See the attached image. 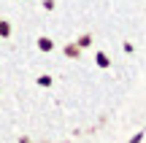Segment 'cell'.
I'll return each instance as SVG.
<instances>
[{"instance_id": "obj_1", "label": "cell", "mask_w": 146, "mask_h": 143, "mask_svg": "<svg viewBox=\"0 0 146 143\" xmlns=\"http://www.w3.org/2000/svg\"><path fill=\"white\" fill-rule=\"evenodd\" d=\"M0 35H3V38H8V35H11V24H8L5 19H0Z\"/></svg>"}, {"instance_id": "obj_2", "label": "cell", "mask_w": 146, "mask_h": 143, "mask_svg": "<svg viewBox=\"0 0 146 143\" xmlns=\"http://www.w3.org/2000/svg\"><path fill=\"white\" fill-rule=\"evenodd\" d=\"M41 49H43V51H49V49H52V41H49V38H43V41H41Z\"/></svg>"}]
</instances>
